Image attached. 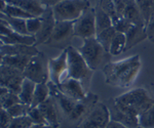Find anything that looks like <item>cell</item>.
<instances>
[{"mask_svg":"<svg viewBox=\"0 0 154 128\" xmlns=\"http://www.w3.org/2000/svg\"><path fill=\"white\" fill-rule=\"evenodd\" d=\"M36 83L33 81L27 79L25 78L24 82L22 84L21 91L19 93V97L21 102L25 105H28L31 107L32 102H33V97H34V92H35V88H36Z\"/></svg>","mask_w":154,"mask_h":128,"instance_id":"cell-23","label":"cell"},{"mask_svg":"<svg viewBox=\"0 0 154 128\" xmlns=\"http://www.w3.org/2000/svg\"><path fill=\"white\" fill-rule=\"evenodd\" d=\"M40 27H41L40 16L39 18L33 16V18H30L27 19V31H28L29 35L35 36L39 32V30H40Z\"/></svg>","mask_w":154,"mask_h":128,"instance_id":"cell-36","label":"cell"},{"mask_svg":"<svg viewBox=\"0 0 154 128\" xmlns=\"http://www.w3.org/2000/svg\"><path fill=\"white\" fill-rule=\"evenodd\" d=\"M0 19L5 21L7 25L11 28V30L16 33L22 34V35H29L27 31V19L12 18V16H5V14H0Z\"/></svg>","mask_w":154,"mask_h":128,"instance_id":"cell-25","label":"cell"},{"mask_svg":"<svg viewBox=\"0 0 154 128\" xmlns=\"http://www.w3.org/2000/svg\"><path fill=\"white\" fill-rule=\"evenodd\" d=\"M67 50H68L69 78H73V79L80 81L86 91L89 92V86H91V78H93L95 71H93L88 67L81 53L79 52L78 48L70 46L69 48H67Z\"/></svg>","mask_w":154,"mask_h":128,"instance_id":"cell-4","label":"cell"},{"mask_svg":"<svg viewBox=\"0 0 154 128\" xmlns=\"http://www.w3.org/2000/svg\"><path fill=\"white\" fill-rule=\"evenodd\" d=\"M40 19H41L40 30L35 35L36 45L45 44L49 39V37L51 36V34H53V31L57 23L53 12V8L51 7H46L45 11L40 16Z\"/></svg>","mask_w":154,"mask_h":128,"instance_id":"cell-13","label":"cell"},{"mask_svg":"<svg viewBox=\"0 0 154 128\" xmlns=\"http://www.w3.org/2000/svg\"><path fill=\"white\" fill-rule=\"evenodd\" d=\"M126 38V48L125 50L133 48L137 44L143 42L147 38V33H146V28L142 26H135L133 25L131 28L125 34Z\"/></svg>","mask_w":154,"mask_h":128,"instance_id":"cell-20","label":"cell"},{"mask_svg":"<svg viewBox=\"0 0 154 128\" xmlns=\"http://www.w3.org/2000/svg\"><path fill=\"white\" fill-rule=\"evenodd\" d=\"M1 56L5 55H26L33 58L40 52L36 45H25V44H14V45H6L1 44L0 48Z\"/></svg>","mask_w":154,"mask_h":128,"instance_id":"cell-16","label":"cell"},{"mask_svg":"<svg viewBox=\"0 0 154 128\" xmlns=\"http://www.w3.org/2000/svg\"><path fill=\"white\" fill-rule=\"evenodd\" d=\"M139 126L142 128H154V104L138 117Z\"/></svg>","mask_w":154,"mask_h":128,"instance_id":"cell-32","label":"cell"},{"mask_svg":"<svg viewBox=\"0 0 154 128\" xmlns=\"http://www.w3.org/2000/svg\"><path fill=\"white\" fill-rule=\"evenodd\" d=\"M0 117H1V120H0V128H9L12 120H14V118L9 115V113L5 109H1Z\"/></svg>","mask_w":154,"mask_h":128,"instance_id":"cell-39","label":"cell"},{"mask_svg":"<svg viewBox=\"0 0 154 128\" xmlns=\"http://www.w3.org/2000/svg\"><path fill=\"white\" fill-rule=\"evenodd\" d=\"M146 33H147V38L149 41L154 43V13L150 16L148 23L145 26Z\"/></svg>","mask_w":154,"mask_h":128,"instance_id":"cell-40","label":"cell"},{"mask_svg":"<svg viewBox=\"0 0 154 128\" xmlns=\"http://www.w3.org/2000/svg\"><path fill=\"white\" fill-rule=\"evenodd\" d=\"M125 126H123L121 123L113 121V120H110L108 124H107V126H106V128H125Z\"/></svg>","mask_w":154,"mask_h":128,"instance_id":"cell-42","label":"cell"},{"mask_svg":"<svg viewBox=\"0 0 154 128\" xmlns=\"http://www.w3.org/2000/svg\"><path fill=\"white\" fill-rule=\"evenodd\" d=\"M75 37L74 22H57L53 34L45 45L49 47L65 50L72 46V41Z\"/></svg>","mask_w":154,"mask_h":128,"instance_id":"cell-6","label":"cell"},{"mask_svg":"<svg viewBox=\"0 0 154 128\" xmlns=\"http://www.w3.org/2000/svg\"><path fill=\"white\" fill-rule=\"evenodd\" d=\"M57 86H58L59 90L63 94L72 98V100H76V102L83 100L88 93L85 90L82 83L76 79H73V78H68L64 82H62L61 84Z\"/></svg>","mask_w":154,"mask_h":128,"instance_id":"cell-14","label":"cell"},{"mask_svg":"<svg viewBox=\"0 0 154 128\" xmlns=\"http://www.w3.org/2000/svg\"><path fill=\"white\" fill-rule=\"evenodd\" d=\"M126 48V38L125 35L122 33H117L114 37L112 43H111L109 52L112 56H116L125 52Z\"/></svg>","mask_w":154,"mask_h":128,"instance_id":"cell-28","label":"cell"},{"mask_svg":"<svg viewBox=\"0 0 154 128\" xmlns=\"http://www.w3.org/2000/svg\"><path fill=\"white\" fill-rule=\"evenodd\" d=\"M24 76L25 78L33 81L36 84L48 83L49 81L48 58L42 51L31 58L28 66L24 71Z\"/></svg>","mask_w":154,"mask_h":128,"instance_id":"cell-7","label":"cell"},{"mask_svg":"<svg viewBox=\"0 0 154 128\" xmlns=\"http://www.w3.org/2000/svg\"><path fill=\"white\" fill-rule=\"evenodd\" d=\"M51 97V91H49V87L48 83H39L36 85L35 92H34L33 102H32L31 107L35 108L40 106L42 103L45 102L48 98Z\"/></svg>","mask_w":154,"mask_h":128,"instance_id":"cell-27","label":"cell"},{"mask_svg":"<svg viewBox=\"0 0 154 128\" xmlns=\"http://www.w3.org/2000/svg\"><path fill=\"white\" fill-rule=\"evenodd\" d=\"M96 10V27H97V35L101 32L108 28L113 27L112 19H111L110 16L107 12H105L100 6L97 4L95 6Z\"/></svg>","mask_w":154,"mask_h":128,"instance_id":"cell-24","label":"cell"},{"mask_svg":"<svg viewBox=\"0 0 154 128\" xmlns=\"http://www.w3.org/2000/svg\"><path fill=\"white\" fill-rule=\"evenodd\" d=\"M0 67V85L6 87L9 91L19 94L25 79L24 73L6 65H1Z\"/></svg>","mask_w":154,"mask_h":128,"instance_id":"cell-11","label":"cell"},{"mask_svg":"<svg viewBox=\"0 0 154 128\" xmlns=\"http://www.w3.org/2000/svg\"><path fill=\"white\" fill-rule=\"evenodd\" d=\"M136 2L145 21L146 26L150 16L154 13V0H136Z\"/></svg>","mask_w":154,"mask_h":128,"instance_id":"cell-30","label":"cell"},{"mask_svg":"<svg viewBox=\"0 0 154 128\" xmlns=\"http://www.w3.org/2000/svg\"><path fill=\"white\" fill-rule=\"evenodd\" d=\"M110 112V118L111 120L116 122H119L123 125V126L128 128H138L139 127V120L138 117L133 116V115L128 114L121 109H119L117 105L114 102V98H109L105 102Z\"/></svg>","mask_w":154,"mask_h":128,"instance_id":"cell-12","label":"cell"},{"mask_svg":"<svg viewBox=\"0 0 154 128\" xmlns=\"http://www.w3.org/2000/svg\"><path fill=\"white\" fill-rule=\"evenodd\" d=\"M125 128H128V127H125Z\"/></svg>","mask_w":154,"mask_h":128,"instance_id":"cell-45","label":"cell"},{"mask_svg":"<svg viewBox=\"0 0 154 128\" xmlns=\"http://www.w3.org/2000/svg\"><path fill=\"white\" fill-rule=\"evenodd\" d=\"M62 1H64V0H40V2L45 7H54L56 4H58Z\"/></svg>","mask_w":154,"mask_h":128,"instance_id":"cell-41","label":"cell"},{"mask_svg":"<svg viewBox=\"0 0 154 128\" xmlns=\"http://www.w3.org/2000/svg\"><path fill=\"white\" fill-rule=\"evenodd\" d=\"M0 12L3 13V14H5V16H12V18H18V19H28L30 18H33L31 14L28 13L27 11H25L24 9L20 8V7L16 6V5H11V4H8V3H7L5 8Z\"/></svg>","mask_w":154,"mask_h":128,"instance_id":"cell-31","label":"cell"},{"mask_svg":"<svg viewBox=\"0 0 154 128\" xmlns=\"http://www.w3.org/2000/svg\"><path fill=\"white\" fill-rule=\"evenodd\" d=\"M6 2L11 5H16L24 9L32 16L39 18L45 11L46 7L40 2V0H6Z\"/></svg>","mask_w":154,"mask_h":128,"instance_id":"cell-18","label":"cell"},{"mask_svg":"<svg viewBox=\"0 0 154 128\" xmlns=\"http://www.w3.org/2000/svg\"><path fill=\"white\" fill-rule=\"evenodd\" d=\"M30 60L31 58L26 55H5L1 56V65L9 66L24 73Z\"/></svg>","mask_w":154,"mask_h":128,"instance_id":"cell-22","label":"cell"},{"mask_svg":"<svg viewBox=\"0 0 154 128\" xmlns=\"http://www.w3.org/2000/svg\"><path fill=\"white\" fill-rule=\"evenodd\" d=\"M31 128H56L51 125H33Z\"/></svg>","mask_w":154,"mask_h":128,"instance_id":"cell-43","label":"cell"},{"mask_svg":"<svg viewBox=\"0 0 154 128\" xmlns=\"http://www.w3.org/2000/svg\"><path fill=\"white\" fill-rule=\"evenodd\" d=\"M138 128H142V127H140V126H139V127H138Z\"/></svg>","mask_w":154,"mask_h":128,"instance_id":"cell-44","label":"cell"},{"mask_svg":"<svg viewBox=\"0 0 154 128\" xmlns=\"http://www.w3.org/2000/svg\"><path fill=\"white\" fill-rule=\"evenodd\" d=\"M110 120V112L107 105L105 103L99 102L78 123L76 128H106Z\"/></svg>","mask_w":154,"mask_h":128,"instance_id":"cell-8","label":"cell"},{"mask_svg":"<svg viewBox=\"0 0 154 128\" xmlns=\"http://www.w3.org/2000/svg\"><path fill=\"white\" fill-rule=\"evenodd\" d=\"M116 34H117L116 30L113 27H111V28H108V29H106V30H104L103 32H101V33H99L98 35L96 36V38H97V40L100 42L101 45L103 46L107 51H109L111 43H112Z\"/></svg>","mask_w":154,"mask_h":128,"instance_id":"cell-29","label":"cell"},{"mask_svg":"<svg viewBox=\"0 0 154 128\" xmlns=\"http://www.w3.org/2000/svg\"><path fill=\"white\" fill-rule=\"evenodd\" d=\"M142 63L139 55L123 60L110 61L103 69L106 84L113 87L126 88L133 85L141 71Z\"/></svg>","mask_w":154,"mask_h":128,"instance_id":"cell-1","label":"cell"},{"mask_svg":"<svg viewBox=\"0 0 154 128\" xmlns=\"http://www.w3.org/2000/svg\"><path fill=\"white\" fill-rule=\"evenodd\" d=\"M78 50L93 71L103 70L112 58L110 52L101 45L96 37L84 39L82 46L79 47Z\"/></svg>","mask_w":154,"mask_h":128,"instance_id":"cell-3","label":"cell"},{"mask_svg":"<svg viewBox=\"0 0 154 128\" xmlns=\"http://www.w3.org/2000/svg\"><path fill=\"white\" fill-rule=\"evenodd\" d=\"M133 24L130 23L125 18H119L117 21L113 23V28L115 29L117 33H122L125 34L131 28Z\"/></svg>","mask_w":154,"mask_h":128,"instance_id":"cell-38","label":"cell"},{"mask_svg":"<svg viewBox=\"0 0 154 128\" xmlns=\"http://www.w3.org/2000/svg\"><path fill=\"white\" fill-rule=\"evenodd\" d=\"M39 110L41 111V113L43 114L44 118L46 119V121L49 125L60 128V117L58 113V105H57L56 100H54L51 97L45 100L44 103H42L40 106H38Z\"/></svg>","mask_w":154,"mask_h":128,"instance_id":"cell-17","label":"cell"},{"mask_svg":"<svg viewBox=\"0 0 154 128\" xmlns=\"http://www.w3.org/2000/svg\"><path fill=\"white\" fill-rule=\"evenodd\" d=\"M32 126H33V122L27 115V116L14 118L9 128H31Z\"/></svg>","mask_w":154,"mask_h":128,"instance_id":"cell-37","label":"cell"},{"mask_svg":"<svg viewBox=\"0 0 154 128\" xmlns=\"http://www.w3.org/2000/svg\"><path fill=\"white\" fill-rule=\"evenodd\" d=\"M97 4H98L104 11L107 12V13L110 16L111 19H112V24L114 22L117 21L119 18H121V16H118L117 12H116L115 6H114V3H113L112 0H98Z\"/></svg>","mask_w":154,"mask_h":128,"instance_id":"cell-33","label":"cell"},{"mask_svg":"<svg viewBox=\"0 0 154 128\" xmlns=\"http://www.w3.org/2000/svg\"><path fill=\"white\" fill-rule=\"evenodd\" d=\"M28 116L31 119V121L33 122V125H49L38 107L30 108Z\"/></svg>","mask_w":154,"mask_h":128,"instance_id":"cell-35","label":"cell"},{"mask_svg":"<svg viewBox=\"0 0 154 128\" xmlns=\"http://www.w3.org/2000/svg\"><path fill=\"white\" fill-rule=\"evenodd\" d=\"M49 81L56 85L68 79V50H62L59 56L48 60Z\"/></svg>","mask_w":154,"mask_h":128,"instance_id":"cell-10","label":"cell"},{"mask_svg":"<svg viewBox=\"0 0 154 128\" xmlns=\"http://www.w3.org/2000/svg\"><path fill=\"white\" fill-rule=\"evenodd\" d=\"M30 106L25 105L23 103H19V104L12 106L11 108L7 109L6 111L9 113V115L14 118H19V117H23V116H27L30 111Z\"/></svg>","mask_w":154,"mask_h":128,"instance_id":"cell-34","label":"cell"},{"mask_svg":"<svg viewBox=\"0 0 154 128\" xmlns=\"http://www.w3.org/2000/svg\"><path fill=\"white\" fill-rule=\"evenodd\" d=\"M122 18L126 19L130 23L135 25V26L145 27V21L141 14L136 0H126V5L125 11H123Z\"/></svg>","mask_w":154,"mask_h":128,"instance_id":"cell-19","label":"cell"},{"mask_svg":"<svg viewBox=\"0 0 154 128\" xmlns=\"http://www.w3.org/2000/svg\"><path fill=\"white\" fill-rule=\"evenodd\" d=\"M98 97L95 93L89 91L83 100L77 102V104L72 111V113L68 116V119L71 121H76V120H82L86 115L93 110V108L98 104Z\"/></svg>","mask_w":154,"mask_h":128,"instance_id":"cell-15","label":"cell"},{"mask_svg":"<svg viewBox=\"0 0 154 128\" xmlns=\"http://www.w3.org/2000/svg\"><path fill=\"white\" fill-rule=\"evenodd\" d=\"M22 103L20 100L19 94L9 91L6 87L1 86L0 89V104H1V109H9L12 106Z\"/></svg>","mask_w":154,"mask_h":128,"instance_id":"cell-26","label":"cell"},{"mask_svg":"<svg viewBox=\"0 0 154 128\" xmlns=\"http://www.w3.org/2000/svg\"><path fill=\"white\" fill-rule=\"evenodd\" d=\"M114 102L119 109L139 117L154 104V98L150 97L147 89L140 87L114 97Z\"/></svg>","mask_w":154,"mask_h":128,"instance_id":"cell-2","label":"cell"},{"mask_svg":"<svg viewBox=\"0 0 154 128\" xmlns=\"http://www.w3.org/2000/svg\"><path fill=\"white\" fill-rule=\"evenodd\" d=\"M74 33L75 37H80L82 40L97 36L95 7H88L80 18L74 22Z\"/></svg>","mask_w":154,"mask_h":128,"instance_id":"cell-9","label":"cell"},{"mask_svg":"<svg viewBox=\"0 0 154 128\" xmlns=\"http://www.w3.org/2000/svg\"><path fill=\"white\" fill-rule=\"evenodd\" d=\"M1 44L6 45H14V44H25V45H36L35 36L22 35L12 31L6 36H0Z\"/></svg>","mask_w":154,"mask_h":128,"instance_id":"cell-21","label":"cell"},{"mask_svg":"<svg viewBox=\"0 0 154 128\" xmlns=\"http://www.w3.org/2000/svg\"><path fill=\"white\" fill-rule=\"evenodd\" d=\"M88 7V0H64L51 8L57 22H75Z\"/></svg>","mask_w":154,"mask_h":128,"instance_id":"cell-5","label":"cell"}]
</instances>
